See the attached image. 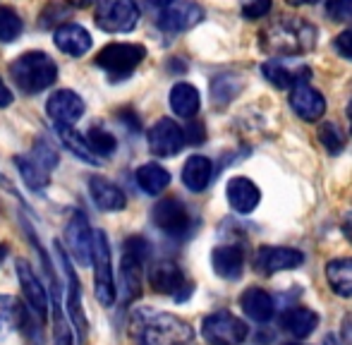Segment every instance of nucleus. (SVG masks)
<instances>
[{"mask_svg": "<svg viewBox=\"0 0 352 345\" xmlns=\"http://www.w3.org/2000/svg\"><path fill=\"white\" fill-rule=\"evenodd\" d=\"M290 345H297V343H290Z\"/></svg>", "mask_w": 352, "mask_h": 345, "instance_id": "obj_51", "label": "nucleus"}, {"mask_svg": "<svg viewBox=\"0 0 352 345\" xmlns=\"http://www.w3.org/2000/svg\"><path fill=\"white\" fill-rule=\"evenodd\" d=\"M87 142H89V146H91V151L96 156H111L113 151H116V146H118L116 137H113L111 132H106V130H98V127H94V130L89 132Z\"/></svg>", "mask_w": 352, "mask_h": 345, "instance_id": "obj_37", "label": "nucleus"}, {"mask_svg": "<svg viewBox=\"0 0 352 345\" xmlns=\"http://www.w3.org/2000/svg\"><path fill=\"white\" fill-rule=\"evenodd\" d=\"M333 48H336V53H338L340 58L352 60V29H348V32H343V34H338V36H336Z\"/></svg>", "mask_w": 352, "mask_h": 345, "instance_id": "obj_41", "label": "nucleus"}, {"mask_svg": "<svg viewBox=\"0 0 352 345\" xmlns=\"http://www.w3.org/2000/svg\"><path fill=\"white\" fill-rule=\"evenodd\" d=\"M140 24V8L135 0H98L96 27L108 34H127Z\"/></svg>", "mask_w": 352, "mask_h": 345, "instance_id": "obj_7", "label": "nucleus"}, {"mask_svg": "<svg viewBox=\"0 0 352 345\" xmlns=\"http://www.w3.org/2000/svg\"><path fill=\"white\" fill-rule=\"evenodd\" d=\"M348 118H350V130H352V101L348 103Z\"/></svg>", "mask_w": 352, "mask_h": 345, "instance_id": "obj_48", "label": "nucleus"}, {"mask_svg": "<svg viewBox=\"0 0 352 345\" xmlns=\"http://www.w3.org/2000/svg\"><path fill=\"white\" fill-rule=\"evenodd\" d=\"M10 75L14 77L17 87L24 93H38L56 82L58 65L53 63V58L48 53L29 51L10 65Z\"/></svg>", "mask_w": 352, "mask_h": 345, "instance_id": "obj_3", "label": "nucleus"}, {"mask_svg": "<svg viewBox=\"0 0 352 345\" xmlns=\"http://www.w3.org/2000/svg\"><path fill=\"white\" fill-rule=\"evenodd\" d=\"M91 240H94V230L89 228L87 216L82 211H74L65 228V245H67L65 252H70L72 259L79 266H87L91 261Z\"/></svg>", "mask_w": 352, "mask_h": 345, "instance_id": "obj_14", "label": "nucleus"}, {"mask_svg": "<svg viewBox=\"0 0 352 345\" xmlns=\"http://www.w3.org/2000/svg\"><path fill=\"white\" fill-rule=\"evenodd\" d=\"M22 34V19L12 8H0V41L12 43Z\"/></svg>", "mask_w": 352, "mask_h": 345, "instance_id": "obj_34", "label": "nucleus"}, {"mask_svg": "<svg viewBox=\"0 0 352 345\" xmlns=\"http://www.w3.org/2000/svg\"><path fill=\"white\" fill-rule=\"evenodd\" d=\"M5 254H8V252H5V247H3V245H0V261L5 259Z\"/></svg>", "mask_w": 352, "mask_h": 345, "instance_id": "obj_49", "label": "nucleus"}, {"mask_svg": "<svg viewBox=\"0 0 352 345\" xmlns=\"http://www.w3.org/2000/svg\"><path fill=\"white\" fill-rule=\"evenodd\" d=\"M213 177V164L206 156H190L182 166V182L190 192H204Z\"/></svg>", "mask_w": 352, "mask_h": 345, "instance_id": "obj_26", "label": "nucleus"}, {"mask_svg": "<svg viewBox=\"0 0 352 345\" xmlns=\"http://www.w3.org/2000/svg\"><path fill=\"white\" fill-rule=\"evenodd\" d=\"M67 3H70L72 8H89V5H94L96 0H67Z\"/></svg>", "mask_w": 352, "mask_h": 345, "instance_id": "obj_44", "label": "nucleus"}, {"mask_svg": "<svg viewBox=\"0 0 352 345\" xmlns=\"http://www.w3.org/2000/svg\"><path fill=\"white\" fill-rule=\"evenodd\" d=\"M350 230H352V221H350Z\"/></svg>", "mask_w": 352, "mask_h": 345, "instance_id": "obj_50", "label": "nucleus"}, {"mask_svg": "<svg viewBox=\"0 0 352 345\" xmlns=\"http://www.w3.org/2000/svg\"><path fill=\"white\" fill-rule=\"evenodd\" d=\"M240 80L232 75H221L216 77V80L211 82V96H213V103L216 106H226V103H230L232 98L237 96V91H240Z\"/></svg>", "mask_w": 352, "mask_h": 345, "instance_id": "obj_33", "label": "nucleus"}, {"mask_svg": "<svg viewBox=\"0 0 352 345\" xmlns=\"http://www.w3.org/2000/svg\"><path fill=\"white\" fill-rule=\"evenodd\" d=\"M153 223H156L158 230H163L166 235H173V238H182V235L190 230V211L175 197H168V199H161L156 206H153Z\"/></svg>", "mask_w": 352, "mask_h": 345, "instance_id": "obj_12", "label": "nucleus"}, {"mask_svg": "<svg viewBox=\"0 0 352 345\" xmlns=\"http://www.w3.org/2000/svg\"><path fill=\"white\" fill-rule=\"evenodd\" d=\"M326 14L333 22H352V0H326Z\"/></svg>", "mask_w": 352, "mask_h": 345, "instance_id": "obj_39", "label": "nucleus"}, {"mask_svg": "<svg viewBox=\"0 0 352 345\" xmlns=\"http://www.w3.org/2000/svg\"><path fill=\"white\" fill-rule=\"evenodd\" d=\"M287 5H292V8H300V5H314L319 3V0H285Z\"/></svg>", "mask_w": 352, "mask_h": 345, "instance_id": "obj_45", "label": "nucleus"}, {"mask_svg": "<svg viewBox=\"0 0 352 345\" xmlns=\"http://www.w3.org/2000/svg\"><path fill=\"white\" fill-rule=\"evenodd\" d=\"M130 338L135 345H190L195 331L175 314L137 309L130 319Z\"/></svg>", "mask_w": 352, "mask_h": 345, "instance_id": "obj_2", "label": "nucleus"}, {"mask_svg": "<svg viewBox=\"0 0 352 345\" xmlns=\"http://www.w3.org/2000/svg\"><path fill=\"white\" fill-rule=\"evenodd\" d=\"M14 166L19 168V175L27 182V187H32V190H43V187L48 185V180H51V170L43 168L32 156H17Z\"/></svg>", "mask_w": 352, "mask_h": 345, "instance_id": "obj_31", "label": "nucleus"}, {"mask_svg": "<svg viewBox=\"0 0 352 345\" xmlns=\"http://www.w3.org/2000/svg\"><path fill=\"white\" fill-rule=\"evenodd\" d=\"M280 324L292 338H309L319 326V314L309 307H292L280 317Z\"/></svg>", "mask_w": 352, "mask_h": 345, "instance_id": "obj_24", "label": "nucleus"}, {"mask_svg": "<svg viewBox=\"0 0 352 345\" xmlns=\"http://www.w3.org/2000/svg\"><path fill=\"white\" fill-rule=\"evenodd\" d=\"M204 19V8L197 5L195 0H173L170 5H166L158 17V27L163 32H187V29L197 27Z\"/></svg>", "mask_w": 352, "mask_h": 345, "instance_id": "obj_11", "label": "nucleus"}, {"mask_svg": "<svg viewBox=\"0 0 352 345\" xmlns=\"http://www.w3.org/2000/svg\"><path fill=\"white\" fill-rule=\"evenodd\" d=\"M56 46L60 48L63 53H67V56H84V53H89V48H91V36H89V32L84 27H79V24H63V27L56 29Z\"/></svg>", "mask_w": 352, "mask_h": 345, "instance_id": "obj_25", "label": "nucleus"}, {"mask_svg": "<svg viewBox=\"0 0 352 345\" xmlns=\"http://www.w3.org/2000/svg\"><path fill=\"white\" fill-rule=\"evenodd\" d=\"M29 156H32L34 161H38V164H41L43 168H48V170L56 168L58 159H60L56 146H53L48 140H43V137H38V140L34 142V149H32V154H29Z\"/></svg>", "mask_w": 352, "mask_h": 345, "instance_id": "obj_35", "label": "nucleus"}, {"mask_svg": "<svg viewBox=\"0 0 352 345\" xmlns=\"http://www.w3.org/2000/svg\"><path fill=\"white\" fill-rule=\"evenodd\" d=\"M182 146H185V132L170 118H161L148 130V149H151V154L161 156V159L180 154Z\"/></svg>", "mask_w": 352, "mask_h": 345, "instance_id": "obj_13", "label": "nucleus"}, {"mask_svg": "<svg viewBox=\"0 0 352 345\" xmlns=\"http://www.w3.org/2000/svg\"><path fill=\"white\" fill-rule=\"evenodd\" d=\"M91 261H94V288H96V300L103 307H113L118 298L116 276H113V254L111 245L103 230H94L91 240Z\"/></svg>", "mask_w": 352, "mask_h": 345, "instance_id": "obj_4", "label": "nucleus"}, {"mask_svg": "<svg viewBox=\"0 0 352 345\" xmlns=\"http://www.w3.org/2000/svg\"><path fill=\"white\" fill-rule=\"evenodd\" d=\"M185 132V142H192V144H199V142H204V125H192V127H187V130H182Z\"/></svg>", "mask_w": 352, "mask_h": 345, "instance_id": "obj_42", "label": "nucleus"}, {"mask_svg": "<svg viewBox=\"0 0 352 345\" xmlns=\"http://www.w3.org/2000/svg\"><path fill=\"white\" fill-rule=\"evenodd\" d=\"M316 38H319V32L307 19L278 17L261 27L259 48L274 58H297L311 51L316 46Z\"/></svg>", "mask_w": 352, "mask_h": 345, "instance_id": "obj_1", "label": "nucleus"}, {"mask_svg": "<svg viewBox=\"0 0 352 345\" xmlns=\"http://www.w3.org/2000/svg\"><path fill=\"white\" fill-rule=\"evenodd\" d=\"M56 345H72L70 326L65 324V317L60 312V304H56Z\"/></svg>", "mask_w": 352, "mask_h": 345, "instance_id": "obj_40", "label": "nucleus"}, {"mask_svg": "<svg viewBox=\"0 0 352 345\" xmlns=\"http://www.w3.org/2000/svg\"><path fill=\"white\" fill-rule=\"evenodd\" d=\"M290 108L302 120L314 122L326 113V98H324V93L316 91L314 87L300 85V87L290 89Z\"/></svg>", "mask_w": 352, "mask_h": 345, "instance_id": "obj_19", "label": "nucleus"}, {"mask_svg": "<svg viewBox=\"0 0 352 345\" xmlns=\"http://www.w3.org/2000/svg\"><path fill=\"white\" fill-rule=\"evenodd\" d=\"M319 142L331 151V154H338V151H343L345 137H343L340 125H336V122H324V125L319 127Z\"/></svg>", "mask_w": 352, "mask_h": 345, "instance_id": "obj_36", "label": "nucleus"}, {"mask_svg": "<svg viewBox=\"0 0 352 345\" xmlns=\"http://www.w3.org/2000/svg\"><path fill=\"white\" fill-rule=\"evenodd\" d=\"M199 106H201V98H199L197 87L187 85V82H180V85H175L170 89V108L175 115L192 120V118L199 113Z\"/></svg>", "mask_w": 352, "mask_h": 345, "instance_id": "obj_27", "label": "nucleus"}, {"mask_svg": "<svg viewBox=\"0 0 352 345\" xmlns=\"http://www.w3.org/2000/svg\"><path fill=\"white\" fill-rule=\"evenodd\" d=\"M148 257V243L144 238H130L120 261V300L130 304L142 293V264Z\"/></svg>", "mask_w": 352, "mask_h": 345, "instance_id": "obj_5", "label": "nucleus"}, {"mask_svg": "<svg viewBox=\"0 0 352 345\" xmlns=\"http://www.w3.org/2000/svg\"><path fill=\"white\" fill-rule=\"evenodd\" d=\"M326 280L340 298H352V259H333L326 264Z\"/></svg>", "mask_w": 352, "mask_h": 345, "instance_id": "obj_28", "label": "nucleus"}, {"mask_svg": "<svg viewBox=\"0 0 352 345\" xmlns=\"http://www.w3.org/2000/svg\"><path fill=\"white\" fill-rule=\"evenodd\" d=\"M148 283H151V288L156 290V293L173 295V298H177V300L185 298L182 290L190 288L182 269L177 264H173V261H158V264H153V269L148 271Z\"/></svg>", "mask_w": 352, "mask_h": 345, "instance_id": "obj_18", "label": "nucleus"}, {"mask_svg": "<svg viewBox=\"0 0 352 345\" xmlns=\"http://www.w3.org/2000/svg\"><path fill=\"white\" fill-rule=\"evenodd\" d=\"M226 192H228V201H230V206L237 214H252L261 201L259 187H256L250 177H242V175L232 177V180L228 182Z\"/></svg>", "mask_w": 352, "mask_h": 345, "instance_id": "obj_21", "label": "nucleus"}, {"mask_svg": "<svg viewBox=\"0 0 352 345\" xmlns=\"http://www.w3.org/2000/svg\"><path fill=\"white\" fill-rule=\"evenodd\" d=\"M46 113L51 115L53 125L72 127L84 115V101L72 89H60L46 103Z\"/></svg>", "mask_w": 352, "mask_h": 345, "instance_id": "obj_16", "label": "nucleus"}, {"mask_svg": "<svg viewBox=\"0 0 352 345\" xmlns=\"http://www.w3.org/2000/svg\"><path fill=\"white\" fill-rule=\"evenodd\" d=\"M261 75L278 89H295L307 85L311 77V67L300 58H269L261 65Z\"/></svg>", "mask_w": 352, "mask_h": 345, "instance_id": "obj_9", "label": "nucleus"}, {"mask_svg": "<svg viewBox=\"0 0 352 345\" xmlns=\"http://www.w3.org/2000/svg\"><path fill=\"white\" fill-rule=\"evenodd\" d=\"M56 249H58V259H60V266L67 278V309H70V319L79 333V343H84V338H87V314H84V307H82V285H79V278H77V274H74L70 254L60 247V240L56 243Z\"/></svg>", "mask_w": 352, "mask_h": 345, "instance_id": "obj_10", "label": "nucleus"}, {"mask_svg": "<svg viewBox=\"0 0 352 345\" xmlns=\"http://www.w3.org/2000/svg\"><path fill=\"white\" fill-rule=\"evenodd\" d=\"M240 307H242V312L256 324L271 322V317H274V312H276L274 298H271L266 290L256 288V285L247 288L245 293L240 295Z\"/></svg>", "mask_w": 352, "mask_h": 345, "instance_id": "obj_23", "label": "nucleus"}, {"mask_svg": "<svg viewBox=\"0 0 352 345\" xmlns=\"http://www.w3.org/2000/svg\"><path fill=\"white\" fill-rule=\"evenodd\" d=\"M19 312H22V304L17 302V298L0 295V338L19 326Z\"/></svg>", "mask_w": 352, "mask_h": 345, "instance_id": "obj_32", "label": "nucleus"}, {"mask_svg": "<svg viewBox=\"0 0 352 345\" xmlns=\"http://www.w3.org/2000/svg\"><path fill=\"white\" fill-rule=\"evenodd\" d=\"M211 266L221 278L237 280L245 269V249L240 245H221L211 252Z\"/></svg>", "mask_w": 352, "mask_h": 345, "instance_id": "obj_20", "label": "nucleus"}, {"mask_svg": "<svg viewBox=\"0 0 352 345\" xmlns=\"http://www.w3.org/2000/svg\"><path fill=\"white\" fill-rule=\"evenodd\" d=\"M343 331H345V336H348L350 343H352V314H350L348 319H345V329H343Z\"/></svg>", "mask_w": 352, "mask_h": 345, "instance_id": "obj_46", "label": "nucleus"}, {"mask_svg": "<svg viewBox=\"0 0 352 345\" xmlns=\"http://www.w3.org/2000/svg\"><path fill=\"white\" fill-rule=\"evenodd\" d=\"M12 101H14L12 91H10L8 85H5V82H3V77H0V108H8Z\"/></svg>", "mask_w": 352, "mask_h": 345, "instance_id": "obj_43", "label": "nucleus"}, {"mask_svg": "<svg viewBox=\"0 0 352 345\" xmlns=\"http://www.w3.org/2000/svg\"><path fill=\"white\" fill-rule=\"evenodd\" d=\"M305 261V254L300 249H292V247H259L256 252V259H254V266L259 274H266V276H274L278 271H290V269H297V266Z\"/></svg>", "mask_w": 352, "mask_h": 345, "instance_id": "obj_17", "label": "nucleus"}, {"mask_svg": "<svg viewBox=\"0 0 352 345\" xmlns=\"http://www.w3.org/2000/svg\"><path fill=\"white\" fill-rule=\"evenodd\" d=\"M247 333V324L230 312H213L201 322V336L209 345H242Z\"/></svg>", "mask_w": 352, "mask_h": 345, "instance_id": "obj_8", "label": "nucleus"}, {"mask_svg": "<svg viewBox=\"0 0 352 345\" xmlns=\"http://www.w3.org/2000/svg\"><path fill=\"white\" fill-rule=\"evenodd\" d=\"M240 12L245 19H261L271 12V0H240Z\"/></svg>", "mask_w": 352, "mask_h": 345, "instance_id": "obj_38", "label": "nucleus"}, {"mask_svg": "<svg viewBox=\"0 0 352 345\" xmlns=\"http://www.w3.org/2000/svg\"><path fill=\"white\" fill-rule=\"evenodd\" d=\"M17 278L19 285H22L24 300H27V307L36 314L41 322H46L48 317V295L46 288H43L41 278L34 274V269L29 266L27 259H17Z\"/></svg>", "mask_w": 352, "mask_h": 345, "instance_id": "obj_15", "label": "nucleus"}, {"mask_svg": "<svg viewBox=\"0 0 352 345\" xmlns=\"http://www.w3.org/2000/svg\"><path fill=\"white\" fill-rule=\"evenodd\" d=\"M144 58H146V48L142 43H108L98 51L96 65L106 70L113 80H122L142 65Z\"/></svg>", "mask_w": 352, "mask_h": 345, "instance_id": "obj_6", "label": "nucleus"}, {"mask_svg": "<svg viewBox=\"0 0 352 345\" xmlns=\"http://www.w3.org/2000/svg\"><path fill=\"white\" fill-rule=\"evenodd\" d=\"M148 3H151L153 8H166V5H170L173 0H148Z\"/></svg>", "mask_w": 352, "mask_h": 345, "instance_id": "obj_47", "label": "nucleus"}, {"mask_svg": "<svg viewBox=\"0 0 352 345\" xmlns=\"http://www.w3.org/2000/svg\"><path fill=\"white\" fill-rule=\"evenodd\" d=\"M89 192H91L94 204L101 211H122L127 206V197L116 182H111L108 177L94 175L89 180Z\"/></svg>", "mask_w": 352, "mask_h": 345, "instance_id": "obj_22", "label": "nucleus"}, {"mask_svg": "<svg viewBox=\"0 0 352 345\" xmlns=\"http://www.w3.org/2000/svg\"><path fill=\"white\" fill-rule=\"evenodd\" d=\"M137 185L142 187L146 194H161L168 185H170V172L158 164H144L135 172Z\"/></svg>", "mask_w": 352, "mask_h": 345, "instance_id": "obj_29", "label": "nucleus"}, {"mask_svg": "<svg viewBox=\"0 0 352 345\" xmlns=\"http://www.w3.org/2000/svg\"><path fill=\"white\" fill-rule=\"evenodd\" d=\"M56 132H58V137H60L63 144H65V149H70L77 159L84 161V164H91V166L101 164V159H98V156L91 151V146H89L87 137H82L79 132H74L72 127H63V125H56Z\"/></svg>", "mask_w": 352, "mask_h": 345, "instance_id": "obj_30", "label": "nucleus"}]
</instances>
